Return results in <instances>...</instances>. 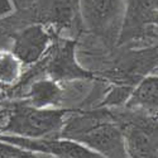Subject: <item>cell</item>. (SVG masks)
<instances>
[{
    "label": "cell",
    "mask_w": 158,
    "mask_h": 158,
    "mask_svg": "<svg viewBox=\"0 0 158 158\" xmlns=\"http://www.w3.org/2000/svg\"><path fill=\"white\" fill-rule=\"evenodd\" d=\"M62 137L76 140L104 158H128L123 130L111 122L99 118H76L64 123Z\"/></svg>",
    "instance_id": "obj_1"
},
{
    "label": "cell",
    "mask_w": 158,
    "mask_h": 158,
    "mask_svg": "<svg viewBox=\"0 0 158 158\" xmlns=\"http://www.w3.org/2000/svg\"><path fill=\"white\" fill-rule=\"evenodd\" d=\"M67 110L19 105L11 111L2 134L23 138H46L62 130Z\"/></svg>",
    "instance_id": "obj_2"
},
{
    "label": "cell",
    "mask_w": 158,
    "mask_h": 158,
    "mask_svg": "<svg viewBox=\"0 0 158 158\" xmlns=\"http://www.w3.org/2000/svg\"><path fill=\"white\" fill-rule=\"evenodd\" d=\"M157 3L158 0H124L119 43L146 35L157 37Z\"/></svg>",
    "instance_id": "obj_3"
},
{
    "label": "cell",
    "mask_w": 158,
    "mask_h": 158,
    "mask_svg": "<svg viewBox=\"0 0 158 158\" xmlns=\"http://www.w3.org/2000/svg\"><path fill=\"white\" fill-rule=\"evenodd\" d=\"M0 140L29 152L48 153L58 158H104L101 154L87 148L84 144L67 138L57 139L52 137H46L32 139L17 135L0 134Z\"/></svg>",
    "instance_id": "obj_4"
},
{
    "label": "cell",
    "mask_w": 158,
    "mask_h": 158,
    "mask_svg": "<svg viewBox=\"0 0 158 158\" xmlns=\"http://www.w3.org/2000/svg\"><path fill=\"white\" fill-rule=\"evenodd\" d=\"M124 0H78V13L86 27L106 35L122 24Z\"/></svg>",
    "instance_id": "obj_5"
},
{
    "label": "cell",
    "mask_w": 158,
    "mask_h": 158,
    "mask_svg": "<svg viewBox=\"0 0 158 158\" xmlns=\"http://www.w3.org/2000/svg\"><path fill=\"white\" fill-rule=\"evenodd\" d=\"M11 52L23 66H31L41 61L53 42L51 28L41 23H33L13 35Z\"/></svg>",
    "instance_id": "obj_6"
},
{
    "label": "cell",
    "mask_w": 158,
    "mask_h": 158,
    "mask_svg": "<svg viewBox=\"0 0 158 158\" xmlns=\"http://www.w3.org/2000/svg\"><path fill=\"white\" fill-rule=\"evenodd\" d=\"M51 56L46 70L52 80L60 81H75V80H90L94 75L90 71H86L78 64L76 60V41L72 39H60L52 46Z\"/></svg>",
    "instance_id": "obj_7"
},
{
    "label": "cell",
    "mask_w": 158,
    "mask_h": 158,
    "mask_svg": "<svg viewBox=\"0 0 158 158\" xmlns=\"http://www.w3.org/2000/svg\"><path fill=\"white\" fill-rule=\"evenodd\" d=\"M32 10L34 23L48 28H71L78 13V0H34L28 6Z\"/></svg>",
    "instance_id": "obj_8"
},
{
    "label": "cell",
    "mask_w": 158,
    "mask_h": 158,
    "mask_svg": "<svg viewBox=\"0 0 158 158\" xmlns=\"http://www.w3.org/2000/svg\"><path fill=\"white\" fill-rule=\"evenodd\" d=\"M125 151L131 158H157V122L140 119L123 130Z\"/></svg>",
    "instance_id": "obj_9"
},
{
    "label": "cell",
    "mask_w": 158,
    "mask_h": 158,
    "mask_svg": "<svg viewBox=\"0 0 158 158\" xmlns=\"http://www.w3.org/2000/svg\"><path fill=\"white\" fill-rule=\"evenodd\" d=\"M158 105V78L157 75H149L130 91L125 101V108L143 111L151 116L157 114Z\"/></svg>",
    "instance_id": "obj_10"
},
{
    "label": "cell",
    "mask_w": 158,
    "mask_h": 158,
    "mask_svg": "<svg viewBox=\"0 0 158 158\" xmlns=\"http://www.w3.org/2000/svg\"><path fill=\"white\" fill-rule=\"evenodd\" d=\"M63 95L60 84L52 78L34 81L28 91V99L34 108H51L57 106Z\"/></svg>",
    "instance_id": "obj_11"
},
{
    "label": "cell",
    "mask_w": 158,
    "mask_h": 158,
    "mask_svg": "<svg viewBox=\"0 0 158 158\" xmlns=\"http://www.w3.org/2000/svg\"><path fill=\"white\" fill-rule=\"evenodd\" d=\"M23 64L11 51L0 49V85L9 86L19 81Z\"/></svg>",
    "instance_id": "obj_12"
},
{
    "label": "cell",
    "mask_w": 158,
    "mask_h": 158,
    "mask_svg": "<svg viewBox=\"0 0 158 158\" xmlns=\"http://www.w3.org/2000/svg\"><path fill=\"white\" fill-rule=\"evenodd\" d=\"M129 87H116L108 95V98L104 100V105H119V104H125L129 94H130Z\"/></svg>",
    "instance_id": "obj_13"
},
{
    "label": "cell",
    "mask_w": 158,
    "mask_h": 158,
    "mask_svg": "<svg viewBox=\"0 0 158 158\" xmlns=\"http://www.w3.org/2000/svg\"><path fill=\"white\" fill-rule=\"evenodd\" d=\"M13 10H14V6H13L11 0H0V18L10 14Z\"/></svg>",
    "instance_id": "obj_14"
},
{
    "label": "cell",
    "mask_w": 158,
    "mask_h": 158,
    "mask_svg": "<svg viewBox=\"0 0 158 158\" xmlns=\"http://www.w3.org/2000/svg\"><path fill=\"white\" fill-rule=\"evenodd\" d=\"M13 6L15 10H23V8H25V2L24 0H11Z\"/></svg>",
    "instance_id": "obj_15"
},
{
    "label": "cell",
    "mask_w": 158,
    "mask_h": 158,
    "mask_svg": "<svg viewBox=\"0 0 158 158\" xmlns=\"http://www.w3.org/2000/svg\"><path fill=\"white\" fill-rule=\"evenodd\" d=\"M24 2H25V8H28V6L34 2V0H24Z\"/></svg>",
    "instance_id": "obj_16"
},
{
    "label": "cell",
    "mask_w": 158,
    "mask_h": 158,
    "mask_svg": "<svg viewBox=\"0 0 158 158\" xmlns=\"http://www.w3.org/2000/svg\"><path fill=\"white\" fill-rule=\"evenodd\" d=\"M3 87H4V86H2V85H0V89H3Z\"/></svg>",
    "instance_id": "obj_17"
}]
</instances>
